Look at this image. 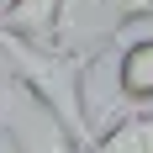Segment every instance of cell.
<instances>
[{
  "mask_svg": "<svg viewBox=\"0 0 153 153\" xmlns=\"http://www.w3.org/2000/svg\"><path fill=\"white\" fill-rule=\"evenodd\" d=\"M0 143H5V127H0Z\"/></svg>",
  "mask_w": 153,
  "mask_h": 153,
  "instance_id": "ba28073f",
  "label": "cell"
},
{
  "mask_svg": "<svg viewBox=\"0 0 153 153\" xmlns=\"http://www.w3.org/2000/svg\"><path fill=\"white\" fill-rule=\"evenodd\" d=\"M116 90L127 106H153V37H137L116 53Z\"/></svg>",
  "mask_w": 153,
  "mask_h": 153,
  "instance_id": "5b68a950",
  "label": "cell"
},
{
  "mask_svg": "<svg viewBox=\"0 0 153 153\" xmlns=\"http://www.w3.org/2000/svg\"><path fill=\"white\" fill-rule=\"evenodd\" d=\"M0 153H21V148H16V143H11V137H5V143H0Z\"/></svg>",
  "mask_w": 153,
  "mask_h": 153,
  "instance_id": "52a82bcc",
  "label": "cell"
},
{
  "mask_svg": "<svg viewBox=\"0 0 153 153\" xmlns=\"http://www.w3.org/2000/svg\"><path fill=\"white\" fill-rule=\"evenodd\" d=\"M0 53L11 63L16 90H27L37 106H48L69 127V137L90 153L95 132H90V100H85V74L90 63H100L106 53H90V48H32L11 32H0Z\"/></svg>",
  "mask_w": 153,
  "mask_h": 153,
  "instance_id": "6da1fadb",
  "label": "cell"
},
{
  "mask_svg": "<svg viewBox=\"0 0 153 153\" xmlns=\"http://www.w3.org/2000/svg\"><path fill=\"white\" fill-rule=\"evenodd\" d=\"M90 153H153V111H132V116H116V122L95 137Z\"/></svg>",
  "mask_w": 153,
  "mask_h": 153,
  "instance_id": "8992f818",
  "label": "cell"
},
{
  "mask_svg": "<svg viewBox=\"0 0 153 153\" xmlns=\"http://www.w3.org/2000/svg\"><path fill=\"white\" fill-rule=\"evenodd\" d=\"M0 32H11V37H21V42H32V48H58L63 0H5Z\"/></svg>",
  "mask_w": 153,
  "mask_h": 153,
  "instance_id": "277c9868",
  "label": "cell"
},
{
  "mask_svg": "<svg viewBox=\"0 0 153 153\" xmlns=\"http://www.w3.org/2000/svg\"><path fill=\"white\" fill-rule=\"evenodd\" d=\"M132 21H153V0H63L58 48H90L106 53L111 37Z\"/></svg>",
  "mask_w": 153,
  "mask_h": 153,
  "instance_id": "7a4b0ae2",
  "label": "cell"
},
{
  "mask_svg": "<svg viewBox=\"0 0 153 153\" xmlns=\"http://www.w3.org/2000/svg\"><path fill=\"white\" fill-rule=\"evenodd\" d=\"M0 127H5V137H11L21 153H85L74 137H69V127H63L48 106H37L27 90H21V100H11V111H5Z\"/></svg>",
  "mask_w": 153,
  "mask_h": 153,
  "instance_id": "3957f363",
  "label": "cell"
}]
</instances>
